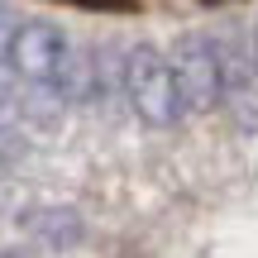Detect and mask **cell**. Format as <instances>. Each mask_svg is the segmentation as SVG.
I'll use <instances>...</instances> for the list:
<instances>
[{
    "label": "cell",
    "instance_id": "1",
    "mask_svg": "<svg viewBox=\"0 0 258 258\" xmlns=\"http://www.w3.org/2000/svg\"><path fill=\"white\" fill-rule=\"evenodd\" d=\"M120 105L148 129H177L191 120L182 86H177V72L167 62V48L158 38L120 43Z\"/></svg>",
    "mask_w": 258,
    "mask_h": 258
},
{
    "label": "cell",
    "instance_id": "2",
    "mask_svg": "<svg viewBox=\"0 0 258 258\" xmlns=\"http://www.w3.org/2000/svg\"><path fill=\"white\" fill-rule=\"evenodd\" d=\"M77 43H82V38H72L62 24H53V19L29 15L24 24H19L15 15H5V29H0L5 77L10 82H24V86H48V91H57L62 77L72 72Z\"/></svg>",
    "mask_w": 258,
    "mask_h": 258
},
{
    "label": "cell",
    "instance_id": "3",
    "mask_svg": "<svg viewBox=\"0 0 258 258\" xmlns=\"http://www.w3.org/2000/svg\"><path fill=\"white\" fill-rule=\"evenodd\" d=\"M167 62L177 72L182 101L191 120L225 110V57H220V29H177L172 38H163Z\"/></svg>",
    "mask_w": 258,
    "mask_h": 258
},
{
    "label": "cell",
    "instance_id": "4",
    "mask_svg": "<svg viewBox=\"0 0 258 258\" xmlns=\"http://www.w3.org/2000/svg\"><path fill=\"white\" fill-rule=\"evenodd\" d=\"M220 57H225V115L239 134L258 139V48H253V38L220 29Z\"/></svg>",
    "mask_w": 258,
    "mask_h": 258
},
{
    "label": "cell",
    "instance_id": "5",
    "mask_svg": "<svg viewBox=\"0 0 258 258\" xmlns=\"http://www.w3.org/2000/svg\"><path fill=\"white\" fill-rule=\"evenodd\" d=\"M5 96H10V124L24 120L29 129H62V120H67V105L48 86H24L19 91V82L5 77Z\"/></svg>",
    "mask_w": 258,
    "mask_h": 258
},
{
    "label": "cell",
    "instance_id": "6",
    "mask_svg": "<svg viewBox=\"0 0 258 258\" xmlns=\"http://www.w3.org/2000/svg\"><path fill=\"white\" fill-rule=\"evenodd\" d=\"M253 48H258V29H253Z\"/></svg>",
    "mask_w": 258,
    "mask_h": 258
}]
</instances>
